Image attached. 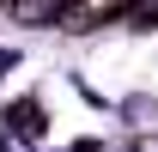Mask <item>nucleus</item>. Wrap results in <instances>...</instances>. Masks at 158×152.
Here are the masks:
<instances>
[{"mask_svg":"<svg viewBox=\"0 0 158 152\" xmlns=\"http://www.w3.org/2000/svg\"><path fill=\"white\" fill-rule=\"evenodd\" d=\"M134 12V0H67L61 6V31L67 37H85V31H98V24H116V19H128Z\"/></svg>","mask_w":158,"mask_h":152,"instance_id":"nucleus-1","label":"nucleus"},{"mask_svg":"<svg viewBox=\"0 0 158 152\" xmlns=\"http://www.w3.org/2000/svg\"><path fill=\"white\" fill-rule=\"evenodd\" d=\"M6 6H12V19H24V24H55L67 0H6Z\"/></svg>","mask_w":158,"mask_h":152,"instance_id":"nucleus-2","label":"nucleus"},{"mask_svg":"<svg viewBox=\"0 0 158 152\" xmlns=\"http://www.w3.org/2000/svg\"><path fill=\"white\" fill-rule=\"evenodd\" d=\"M134 152H158V140H134Z\"/></svg>","mask_w":158,"mask_h":152,"instance_id":"nucleus-3","label":"nucleus"}]
</instances>
